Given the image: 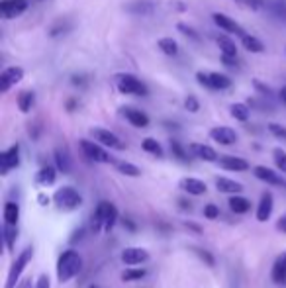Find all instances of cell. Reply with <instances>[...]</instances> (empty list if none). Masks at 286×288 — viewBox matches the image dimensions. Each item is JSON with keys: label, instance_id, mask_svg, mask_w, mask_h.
<instances>
[{"label": "cell", "instance_id": "28", "mask_svg": "<svg viewBox=\"0 0 286 288\" xmlns=\"http://www.w3.org/2000/svg\"><path fill=\"white\" fill-rule=\"evenodd\" d=\"M230 112H231V116H233L235 120H239V122H247V120H249V116H251L249 106H247V104H243V102H235V104H231Z\"/></svg>", "mask_w": 286, "mask_h": 288}, {"label": "cell", "instance_id": "48", "mask_svg": "<svg viewBox=\"0 0 286 288\" xmlns=\"http://www.w3.org/2000/svg\"><path fill=\"white\" fill-rule=\"evenodd\" d=\"M35 288H51V280L47 275H39L37 282H35Z\"/></svg>", "mask_w": 286, "mask_h": 288}, {"label": "cell", "instance_id": "40", "mask_svg": "<svg viewBox=\"0 0 286 288\" xmlns=\"http://www.w3.org/2000/svg\"><path fill=\"white\" fill-rule=\"evenodd\" d=\"M194 253H196V255H198L200 259H202V261H204V263H206L208 266L216 265V259H214V255H212L210 251H206V249H198V247H194Z\"/></svg>", "mask_w": 286, "mask_h": 288}, {"label": "cell", "instance_id": "14", "mask_svg": "<svg viewBox=\"0 0 286 288\" xmlns=\"http://www.w3.org/2000/svg\"><path fill=\"white\" fill-rule=\"evenodd\" d=\"M273 208H275V198H273V194H271V192H263L261 202H259V206H257V220H259V222H267V220L271 218V214H273Z\"/></svg>", "mask_w": 286, "mask_h": 288}, {"label": "cell", "instance_id": "19", "mask_svg": "<svg viewBox=\"0 0 286 288\" xmlns=\"http://www.w3.org/2000/svg\"><path fill=\"white\" fill-rule=\"evenodd\" d=\"M253 175L259 180H263V182H269V184H273V187H278V184H282V178L276 175L273 169H269V167H263V165H257L253 169Z\"/></svg>", "mask_w": 286, "mask_h": 288}, {"label": "cell", "instance_id": "52", "mask_svg": "<svg viewBox=\"0 0 286 288\" xmlns=\"http://www.w3.org/2000/svg\"><path fill=\"white\" fill-rule=\"evenodd\" d=\"M237 2H245L249 8H253V10H257L259 6H261V0H237Z\"/></svg>", "mask_w": 286, "mask_h": 288}, {"label": "cell", "instance_id": "9", "mask_svg": "<svg viewBox=\"0 0 286 288\" xmlns=\"http://www.w3.org/2000/svg\"><path fill=\"white\" fill-rule=\"evenodd\" d=\"M212 18H214V24L220 28V30H223V32L228 33H235V35H239V37H243L245 35V30H243L239 24L235 22L233 18H230L228 14H221V12H214L212 14Z\"/></svg>", "mask_w": 286, "mask_h": 288}, {"label": "cell", "instance_id": "3", "mask_svg": "<svg viewBox=\"0 0 286 288\" xmlns=\"http://www.w3.org/2000/svg\"><path fill=\"white\" fill-rule=\"evenodd\" d=\"M32 257H33V247H26L22 253L16 257V261L12 263L10 271H8V277H6V284H4V288H16V282L20 280L24 269L28 266L30 261H32Z\"/></svg>", "mask_w": 286, "mask_h": 288}, {"label": "cell", "instance_id": "42", "mask_svg": "<svg viewBox=\"0 0 286 288\" xmlns=\"http://www.w3.org/2000/svg\"><path fill=\"white\" fill-rule=\"evenodd\" d=\"M269 132L273 133L278 139H286V128L278 126V124H269Z\"/></svg>", "mask_w": 286, "mask_h": 288}, {"label": "cell", "instance_id": "29", "mask_svg": "<svg viewBox=\"0 0 286 288\" xmlns=\"http://www.w3.org/2000/svg\"><path fill=\"white\" fill-rule=\"evenodd\" d=\"M18 220H20V206L16 202H6L4 204V222L18 225Z\"/></svg>", "mask_w": 286, "mask_h": 288}, {"label": "cell", "instance_id": "17", "mask_svg": "<svg viewBox=\"0 0 286 288\" xmlns=\"http://www.w3.org/2000/svg\"><path fill=\"white\" fill-rule=\"evenodd\" d=\"M190 153L194 157H198V159H202V161H208V163H214V161L220 159L214 147L204 145V143H192L190 145Z\"/></svg>", "mask_w": 286, "mask_h": 288}, {"label": "cell", "instance_id": "7", "mask_svg": "<svg viewBox=\"0 0 286 288\" xmlns=\"http://www.w3.org/2000/svg\"><path fill=\"white\" fill-rule=\"evenodd\" d=\"M90 135L94 137V141L106 145V147H110V149H124V147H126V145L120 141V137H118L116 133H112L110 130H104V128H92V130H90Z\"/></svg>", "mask_w": 286, "mask_h": 288}, {"label": "cell", "instance_id": "36", "mask_svg": "<svg viewBox=\"0 0 286 288\" xmlns=\"http://www.w3.org/2000/svg\"><path fill=\"white\" fill-rule=\"evenodd\" d=\"M118 222V208L110 202V208H108V216H106V223H104V232H112L114 225Z\"/></svg>", "mask_w": 286, "mask_h": 288}, {"label": "cell", "instance_id": "21", "mask_svg": "<svg viewBox=\"0 0 286 288\" xmlns=\"http://www.w3.org/2000/svg\"><path fill=\"white\" fill-rule=\"evenodd\" d=\"M216 189L220 190V192H223V194H239L243 190V184L241 182L231 180V178L220 177V178H216Z\"/></svg>", "mask_w": 286, "mask_h": 288}, {"label": "cell", "instance_id": "15", "mask_svg": "<svg viewBox=\"0 0 286 288\" xmlns=\"http://www.w3.org/2000/svg\"><path fill=\"white\" fill-rule=\"evenodd\" d=\"M218 163H220L221 169H226V171H235V173H243V171L249 169V163H247L245 159H241V157H233V155L220 157Z\"/></svg>", "mask_w": 286, "mask_h": 288}, {"label": "cell", "instance_id": "8", "mask_svg": "<svg viewBox=\"0 0 286 288\" xmlns=\"http://www.w3.org/2000/svg\"><path fill=\"white\" fill-rule=\"evenodd\" d=\"M149 259H151L149 251L141 249V247H128V249L121 251V261L130 266H139L143 263H147Z\"/></svg>", "mask_w": 286, "mask_h": 288}, {"label": "cell", "instance_id": "2", "mask_svg": "<svg viewBox=\"0 0 286 288\" xmlns=\"http://www.w3.org/2000/svg\"><path fill=\"white\" fill-rule=\"evenodd\" d=\"M53 202L61 212H73L83 204V198L73 187H63V189H59L55 192Z\"/></svg>", "mask_w": 286, "mask_h": 288}, {"label": "cell", "instance_id": "1", "mask_svg": "<svg viewBox=\"0 0 286 288\" xmlns=\"http://www.w3.org/2000/svg\"><path fill=\"white\" fill-rule=\"evenodd\" d=\"M83 269V257L75 249H65L57 259V278L59 282H69L77 277Z\"/></svg>", "mask_w": 286, "mask_h": 288}, {"label": "cell", "instance_id": "43", "mask_svg": "<svg viewBox=\"0 0 286 288\" xmlns=\"http://www.w3.org/2000/svg\"><path fill=\"white\" fill-rule=\"evenodd\" d=\"M220 214H221V212H220V208H218L216 204H208V206L204 208V216H206L208 220H216Z\"/></svg>", "mask_w": 286, "mask_h": 288}, {"label": "cell", "instance_id": "45", "mask_svg": "<svg viewBox=\"0 0 286 288\" xmlns=\"http://www.w3.org/2000/svg\"><path fill=\"white\" fill-rule=\"evenodd\" d=\"M69 28H71L69 24H65V22H57L55 26L51 28V32H49V35H51V37H57V35H61V33H65L67 30H69Z\"/></svg>", "mask_w": 286, "mask_h": 288}, {"label": "cell", "instance_id": "59", "mask_svg": "<svg viewBox=\"0 0 286 288\" xmlns=\"http://www.w3.org/2000/svg\"><path fill=\"white\" fill-rule=\"evenodd\" d=\"M280 98H282V102H286V87L280 89Z\"/></svg>", "mask_w": 286, "mask_h": 288}, {"label": "cell", "instance_id": "35", "mask_svg": "<svg viewBox=\"0 0 286 288\" xmlns=\"http://www.w3.org/2000/svg\"><path fill=\"white\" fill-rule=\"evenodd\" d=\"M147 275V271L145 269H139V266H135V269H130V271H124L121 273V280H126V282H130V280H139Z\"/></svg>", "mask_w": 286, "mask_h": 288}, {"label": "cell", "instance_id": "5", "mask_svg": "<svg viewBox=\"0 0 286 288\" xmlns=\"http://www.w3.org/2000/svg\"><path fill=\"white\" fill-rule=\"evenodd\" d=\"M80 143V149H83V153L90 159V161H94V163H110L112 157L110 153L102 147V143H94V141H88V139H80L78 141Z\"/></svg>", "mask_w": 286, "mask_h": 288}, {"label": "cell", "instance_id": "25", "mask_svg": "<svg viewBox=\"0 0 286 288\" xmlns=\"http://www.w3.org/2000/svg\"><path fill=\"white\" fill-rule=\"evenodd\" d=\"M2 237H4V243H6V247H8V251H12V249H14V243H16V239H18V225H16V223L4 222Z\"/></svg>", "mask_w": 286, "mask_h": 288}, {"label": "cell", "instance_id": "31", "mask_svg": "<svg viewBox=\"0 0 286 288\" xmlns=\"http://www.w3.org/2000/svg\"><path fill=\"white\" fill-rule=\"evenodd\" d=\"M33 100H35V96H33L32 90H24V92H20V96H18V108H20V112L28 114V112L32 110Z\"/></svg>", "mask_w": 286, "mask_h": 288}, {"label": "cell", "instance_id": "50", "mask_svg": "<svg viewBox=\"0 0 286 288\" xmlns=\"http://www.w3.org/2000/svg\"><path fill=\"white\" fill-rule=\"evenodd\" d=\"M221 63L228 67H235L237 65V57H228V55H221Z\"/></svg>", "mask_w": 286, "mask_h": 288}, {"label": "cell", "instance_id": "41", "mask_svg": "<svg viewBox=\"0 0 286 288\" xmlns=\"http://www.w3.org/2000/svg\"><path fill=\"white\" fill-rule=\"evenodd\" d=\"M185 108H187L188 112H192V114H196V112L200 110V102H198V98H196L194 94H188L187 100H185Z\"/></svg>", "mask_w": 286, "mask_h": 288}, {"label": "cell", "instance_id": "51", "mask_svg": "<svg viewBox=\"0 0 286 288\" xmlns=\"http://www.w3.org/2000/svg\"><path fill=\"white\" fill-rule=\"evenodd\" d=\"M276 230L286 233V214L282 216V218H278V222H276Z\"/></svg>", "mask_w": 286, "mask_h": 288}, {"label": "cell", "instance_id": "22", "mask_svg": "<svg viewBox=\"0 0 286 288\" xmlns=\"http://www.w3.org/2000/svg\"><path fill=\"white\" fill-rule=\"evenodd\" d=\"M55 178H57V171L53 167H42L37 171V175H35V182L39 187H51L55 182Z\"/></svg>", "mask_w": 286, "mask_h": 288}, {"label": "cell", "instance_id": "12", "mask_svg": "<svg viewBox=\"0 0 286 288\" xmlns=\"http://www.w3.org/2000/svg\"><path fill=\"white\" fill-rule=\"evenodd\" d=\"M210 137L220 145H233L237 141V133L233 132L228 126H218V128H212L210 130Z\"/></svg>", "mask_w": 286, "mask_h": 288}, {"label": "cell", "instance_id": "13", "mask_svg": "<svg viewBox=\"0 0 286 288\" xmlns=\"http://www.w3.org/2000/svg\"><path fill=\"white\" fill-rule=\"evenodd\" d=\"M108 208H110V202H100L92 220H90V232L100 233L104 232V223H106V216H108Z\"/></svg>", "mask_w": 286, "mask_h": 288}, {"label": "cell", "instance_id": "58", "mask_svg": "<svg viewBox=\"0 0 286 288\" xmlns=\"http://www.w3.org/2000/svg\"><path fill=\"white\" fill-rule=\"evenodd\" d=\"M75 104H77L75 100H69V102H67V110H73V108H75Z\"/></svg>", "mask_w": 286, "mask_h": 288}, {"label": "cell", "instance_id": "54", "mask_svg": "<svg viewBox=\"0 0 286 288\" xmlns=\"http://www.w3.org/2000/svg\"><path fill=\"white\" fill-rule=\"evenodd\" d=\"M73 85H75V87H83V85H85V77H77V75H75V77H73Z\"/></svg>", "mask_w": 286, "mask_h": 288}, {"label": "cell", "instance_id": "20", "mask_svg": "<svg viewBox=\"0 0 286 288\" xmlns=\"http://www.w3.org/2000/svg\"><path fill=\"white\" fill-rule=\"evenodd\" d=\"M180 189L185 190V192H188V194H192V196H200V194L206 192V182L200 180V178L188 177L180 180Z\"/></svg>", "mask_w": 286, "mask_h": 288}, {"label": "cell", "instance_id": "27", "mask_svg": "<svg viewBox=\"0 0 286 288\" xmlns=\"http://www.w3.org/2000/svg\"><path fill=\"white\" fill-rule=\"evenodd\" d=\"M243 42V47L247 49V51H251V53H264V45L261 39H257L255 35H249V33H245L241 37Z\"/></svg>", "mask_w": 286, "mask_h": 288}, {"label": "cell", "instance_id": "24", "mask_svg": "<svg viewBox=\"0 0 286 288\" xmlns=\"http://www.w3.org/2000/svg\"><path fill=\"white\" fill-rule=\"evenodd\" d=\"M53 159H55V167L63 173V175H69L71 173V157L67 153L65 149H55V153H53Z\"/></svg>", "mask_w": 286, "mask_h": 288}, {"label": "cell", "instance_id": "11", "mask_svg": "<svg viewBox=\"0 0 286 288\" xmlns=\"http://www.w3.org/2000/svg\"><path fill=\"white\" fill-rule=\"evenodd\" d=\"M28 8V0H2L0 4V12L6 20H12V18H18L20 14H24Z\"/></svg>", "mask_w": 286, "mask_h": 288}, {"label": "cell", "instance_id": "23", "mask_svg": "<svg viewBox=\"0 0 286 288\" xmlns=\"http://www.w3.org/2000/svg\"><path fill=\"white\" fill-rule=\"evenodd\" d=\"M216 44L220 47L221 55H228V57H237V45L235 42L228 37V35H218L216 37Z\"/></svg>", "mask_w": 286, "mask_h": 288}, {"label": "cell", "instance_id": "32", "mask_svg": "<svg viewBox=\"0 0 286 288\" xmlns=\"http://www.w3.org/2000/svg\"><path fill=\"white\" fill-rule=\"evenodd\" d=\"M141 147H143V151H147V153H151V155L163 157V147H161V143H159L157 139H153V137H145L141 141Z\"/></svg>", "mask_w": 286, "mask_h": 288}, {"label": "cell", "instance_id": "16", "mask_svg": "<svg viewBox=\"0 0 286 288\" xmlns=\"http://www.w3.org/2000/svg\"><path fill=\"white\" fill-rule=\"evenodd\" d=\"M271 277H273V282L278 284V286L286 284V251L276 257L273 271H271Z\"/></svg>", "mask_w": 286, "mask_h": 288}, {"label": "cell", "instance_id": "34", "mask_svg": "<svg viewBox=\"0 0 286 288\" xmlns=\"http://www.w3.org/2000/svg\"><path fill=\"white\" fill-rule=\"evenodd\" d=\"M116 169L120 171L121 175H126V177H139L141 175V171H139V167H135L133 163H128V161H120Z\"/></svg>", "mask_w": 286, "mask_h": 288}, {"label": "cell", "instance_id": "26", "mask_svg": "<svg viewBox=\"0 0 286 288\" xmlns=\"http://www.w3.org/2000/svg\"><path fill=\"white\" fill-rule=\"evenodd\" d=\"M251 208V204H249V200L239 196V194H233L230 198V210L233 214H247Z\"/></svg>", "mask_w": 286, "mask_h": 288}, {"label": "cell", "instance_id": "39", "mask_svg": "<svg viewBox=\"0 0 286 288\" xmlns=\"http://www.w3.org/2000/svg\"><path fill=\"white\" fill-rule=\"evenodd\" d=\"M171 151H173V155L176 159H180V161H188V153L185 151V147L178 143L176 139H171Z\"/></svg>", "mask_w": 286, "mask_h": 288}, {"label": "cell", "instance_id": "49", "mask_svg": "<svg viewBox=\"0 0 286 288\" xmlns=\"http://www.w3.org/2000/svg\"><path fill=\"white\" fill-rule=\"evenodd\" d=\"M255 89H257V90H261V92H263L264 96H273V90L269 89V87H264L263 83L259 80V78H255Z\"/></svg>", "mask_w": 286, "mask_h": 288}, {"label": "cell", "instance_id": "55", "mask_svg": "<svg viewBox=\"0 0 286 288\" xmlns=\"http://www.w3.org/2000/svg\"><path fill=\"white\" fill-rule=\"evenodd\" d=\"M37 202H39L42 206H45V204H49V198H47L45 194H39V196H37Z\"/></svg>", "mask_w": 286, "mask_h": 288}, {"label": "cell", "instance_id": "30", "mask_svg": "<svg viewBox=\"0 0 286 288\" xmlns=\"http://www.w3.org/2000/svg\"><path fill=\"white\" fill-rule=\"evenodd\" d=\"M210 83H212V90H226L231 87V78L221 73H210Z\"/></svg>", "mask_w": 286, "mask_h": 288}, {"label": "cell", "instance_id": "46", "mask_svg": "<svg viewBox=\"0 0 286 288\" xmlns=\"http://www.w3.org/2000/svg\"><path fill=\"white\" fill-rule=\"evenodd\" d=\"M273 12H275L278 18H282V20L286 22V4L284 2H280V0L275 2V4H273Z\"/></svg>", "mask_w": 286, "mask_h": 288}, {"label": "cell", "instance_id": "44", "mask_svg": "<svg viewBox=\"0 0 286 288\" xmlns=\"http://www.w3.org/2000/svg\"><path fill=\"white\" fill-rule=\"evenodd\" d=\"M176 28H178V32H182V33H185V35H187V37H190V39H194V42H198V39H200V37H198V33L194 32L192 28H188L187 24H178Z\"/></svg>", "mask_w": 286, "mask_h": 288}, {"label": "cell", "instance_id": "18", "mask_svg": "<svg viewBox=\"0 0 286 288\" xmlns=\"http://www.w3.org/2000/svg\"><path fill=\"white\" fill-rule=\"evenodd\" d=\"M121 114L128 122L135 126V128H147L149 126V118L147 114H143L141 110H135V108H121Z\"/></svg>", "mask_w": 286, "mask_h": 288}, {"label": "cell", "instance_id": "10", "mask_svg": "<svg viewBox=\"0 0 286 288\" xmlns=\"http://www.w3.org/2000/svg\"><path fill=\"white\" fill-rule=\"evenodd\" d=\"M22 78H24V69H20V67H8V69H4L2 75H0V90L2 92H8L12 85H18Z\"/></svg>", "mask_w": 286, "mask_h": 288}, {"label": "cell", "instance_id": "4", "mask_svg": "<svg viewBox=\"0 0 286 288\" xmlns=\"http://www.w3.org/2000/svg\"><path fill=\"white\" fill-rule=\"evenodd\" d=\"M116 87L121 94H135V96H147V87L143 85L137 77H133L130 73H121L116 75Z\"/></svg>", "mask_w": 286, "mask_h": 288}, {"label": "cell", "instance_id": "47", "mask_svg": "<svg viewBox=\"0 0 286 288\" xmlns=\"http://www.w3.org/2000/svg\"><path fill=\"white\" fill-rule=\"evenodd\" d=\"M196 80H198L202 87L212 89V83H210V73H202V71H198V73H196Z\"/></svg>", "mask_w": 286, "mask_h": 288}, {"label": "cell", "instance_id": "38", "mask_svg": "<svg viewBox=\"0 0 286 288\" xmlns=\"http://www.w3.org/2000/svg\"><path fill=\"white\" fill-rule=\"evenodd\" d=\"M273 159H275V165L286 175V151H284V149L276 147L275 151H273Z\"/></svg>", "mask_w": 286, "mask_h": 288}, {"label": "cell", "instance_id": "6", "mask_svg": "<svg viewBox=\"0 0 286 288\" xmlns=\"http://www.w3.org/2000/svg\"><path fill=\"white\" fill-rule=\"evenodd\" d=\"M18 165H20V145H12V147H8L2 155H0V175L2 177H6L10 171H14V169H18Z\"/></svg>", "mask_w": 286, "mask_h": 288}, {"label": "cell", "instance_id": "57", "mask_svg": "<svg viewBox=\"0 0 286 288\" xmlns=\"http://www.w3.org/2000/svg\"><path fill=\"white\" fill-rule=\"evenodd\" d=\"M18 288H32V280H30V278H26V280H24V282ZM33 288H35V286H33Z\"/></svg>", "mask_w": 286, "mask_h": 288}, {"label": "cell", "instance_id": "37", "mask_svg": "<svg viewBox=\"0 0 286 288\" xmlns=\"http://www.w3.org/2000/svg\"><path fill=\"white\" fill-rule=\"evenodd\" d=\"M130 10L135 12V14H141V16H147V14H151L153 12V4L151 2H133L132 6H130Z\"/></svg>", "mask_w": 286, "mask_h": 288}, {"label": "cell", "instance_id": "33", "mask_svg": "<svg viewBox=\"0 0 286 288\" xmlns=\"http://www.w3.org/2000/svg\"><path fill=\"white\" fill-rule=\"evenodd\" d=\"M159 49L165 53V55H176L178 53V44H176L173 37H161L159 39Z\"/></svg>", "mask_w": 286, "mask_h": 288}, {"label": "cell", "instance_id": "53", "mask_svg": "<svg viewBox=\"0 0 286 288\" xmlns=\"http://www.w3.org/2000/svg\"><path fill=\"white\" fill-rule=\"evenodd\" d=\"M185 225H187V228H190V230H192V232H196V233H202V228H200V225H196V223H192V222H187V223H185Z\"/></svg>", "mask_w": 286, "mask_h": 288}, {"label": "cell", "instance_id": "56", "mask_svg": "<svg viewBox=\"0 0 286 288\" xmlns=\"http://www.w3.org/2000/svg\"><path fill=\"white\" fill-rule=\"evenodd\" d=\"M124 225H128V228H130V232H135V223H133L132 220H128V218H126V220H124Z\"/></svg>", "mask_w": 286, "mask_h": 288}]
</instances>
